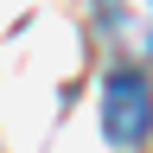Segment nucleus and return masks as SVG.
Masks as SVG:
<instances>
[{
    "mask_svg": "<svg viewBox=\"0 0 153 153\" xmlns=\"http://www.w3.org/2000/svg\"><path fill=\"white\" fill-rule=\"evenodd\" d=\"M102 134L115 147H140L153 134V83L140 70H108V83H102Z\"/></svg>",
    "mask_w": 153,
    "mask_h": 153,
    "instance_id": "nucleus-1",
    "label": "nucleus"
},
{
    "mask_svg": "<svg viewBox=\"0 0 153 153\" xmlns=\"http://www.w3.org/2000/svg\"><path fill=\"white\" fill-rule=\"evenodd\" d=\"M96 13L128 64H153V0H96Z\"/></svg>",
    "mask_w": 153,
    "mask_h": 153,
    "instance_id": "nucleus-2",
    "label": "nucleus"
}]
</instances>
